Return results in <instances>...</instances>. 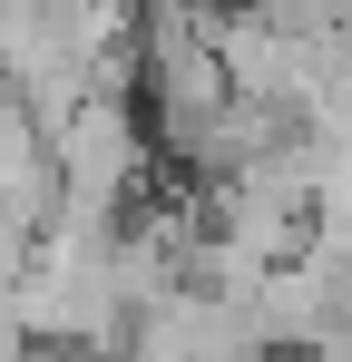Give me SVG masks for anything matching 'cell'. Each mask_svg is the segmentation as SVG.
<instances>
[{
	"label": "cell",
	"mask_w": 352,
	"mask_h": 362,
	"mask_svg": "<svg viewBox=\"0 0 352 362\" xmlns=\"http://www.w3.org/2000/svg\"><path fill=\"white\" fill-rule=\"evenodd\" d=\"M137 186H147V118L127 98H88L78 118L59 127V216L117 226Z\"/></svg>",
	"instance_id": "obj_1"
},
{
	"label": "cell",
	"mask_w": 352,
	"mask_h": 362,
	"mask_svg": "<svg viewBox=\"0 0 352 362\" xmlns=\"http://www.w3.org/2000/svg\"><path fill=\"white\" fill-rule=\"evenodd\" d=\"M0 10H10V0H0Z\"/></svg>",
	"instance_id": "obj_3"
},
{
	"label": "cell",
	"mask_w": 352,
	"mask_h": 362,
	"mask_svg": "<svg viewBox=\"0 0 352 362\" xmlns=\"http://www.w3.org/2000/svg\"><path fill=\"white\" fill-rule=\"evenodd\" d=\"M0 216L30 226V235L59 226V137L30 118L10 88H0Z\"/></svg>",
	"instance_id": "obj_2"
}]
</instances>
